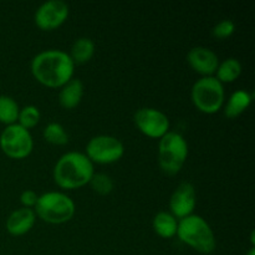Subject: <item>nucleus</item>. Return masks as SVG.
<instances>
[{"mask_svg":"<svg viewBox=\"0 0 255 255\" xmlns=\"http://www.w3.org/2000/svg\"><path fill=\"white\" fill-rule=\"evenodd\" d=\"M30 70L37 82L50 89H60L74 77L75 64L67 52L50 49L35 55Z\"/></svg>","mask_w":255,"mask_h":255,"instance_id":"f257e3e1","label":"nucleus"},{"mask_svg":"<svg viewBox=\"0 0 255 255\" xmlns=\"http://www.w3.org/2000/svg\"><path fill=\"white\" fill-rule=\"evenodd\" d=\"M95 174L94 163L81 152H67L55 163L52 176L62 189H79L90 183Z\"/></svg>","mask_w":255,"mask_h":255,"instance_id":"f03ea898","label":"nucleus"},{"mask_svg":"<svg viewBox=\"0 0 255 255\" xmlns=\"http://www.w3.org/2000/svg\"><path fill=\"white\" fill-rule=\"evenodd\" d=\"M177 237L182 243L201 254H211L216 251L217 239L208 222L201 216L191 214L178 221Z\"/></svg>","mask_w":255,"mask_h":255,"instance_id":"7ed1b4c3","label":"nucleus"},{"mask_svg":"<svg viewBox=\"0 0 255 255\" xmlns=\"http://www.w3.org/2000/svg\"><path fill=\"white\" fill-rule=\"evenodd\" d=\"M36 217L50 224H64L76 212L74 201L62 192H46L39 196L34 207Z\"/></svg>","mask_w":255,"mask_h":255,"instance_id":"20e7f679","label":"nucleus"},{"mask_svg":"<svg viewBox=\"0 0 255 255\" xmlns=\"http://www.w3.org/2000/svg\"><path fill=\"white\" fill-rule=\"evenodd\" d=\"M188 157V143L181 133L169 131L159 138L158 164L168 176L179 173Z\"/></svg>","mask_w":255,"mask_h":255,"instance_id":"39448f33","label":"nucleus"},{"mask_svg":"<svg viewBox=\"0 0 255 255\" xmlns=\"http://www.w3.org/2000/svg\"><path fill=\"white\" fill-rule=\"evenodd\" d=\"M191 99L198 111L206 115L217 114L226 102L224 85L214 76L201 77L192 86Z\"/></svg>","mask_w":255,"mask_h":255,"instance_id":"423d86ee","label":"nucleus"},{"mask_svg":"<svg viewBox=\"0 0 255 255\" xmlns=\"http://www.w3.org/2000/svg\"><path fill=\"white\" fill-rule=\"evenodd\" d=\"M0 148L9 158H26L34 148L31 133L19 124L6 126L0 134Z\"/></svg>","mask_w":255,"mask_h":255,"instance_id":"0eeeda50","label":"nucleus"},{"mask_svg":"<svg viewBox=\"0 0 255 255\" xmlns=\"http://www.w3.org/2000/svg\"><path fill=\"white\" fill-rule=\"evenodd\" d=\"M85 154L92 163H116L124 157L125 146L116 137L110 134H99L87 142Z\"/></svg>","mask_w":255,"mask_h":255,"instance_id":"6e6552de","label":"nucleus"},{"mask_svg":"<svg viewBox=\"0 0 255 255\" xmlns=\"http://www.w3.org/2000/svg\"><path fill=\"white\" fill-rule=\"evenodd\" d=\"M134 125L141 133L149 138H162L169 132V120L164 112L153 107H142L133 116Z\"/></svg>","mask_w":255,"mask_h":255,"instance_id":"1a4fd4ad","label":"nucleus"},{"mask_svg":"<svg viewBox=\"0 0 255 255\" xmlns=\"http://www.w3.org/2000/svg\"><path fill=\"white\" fill-rule=\"evenodd\" d=\"M69 5L62 0H49L40 5L34 15V21L39 29L51 31L61 26L69 17Z\"/></svg>","mask_w":255,"mask_h":255,"instance_id":"9d476101","label":"nucleus"},{"mask_svg":"<svg viewBox=\"0 0 255 255\" xmlns=\"http://www.w3.org/2000/svg\"><path fill=\"white\" fill-rule=\"evenodd\" d=\"M197 204L196 188L189 182L179 184L169 198V213L177 219H183L193 214Z\"/></svg>","mask_w":255,"mask_h":255,"instance_id":"9b49d317","label":"nucleus"},{"mask_svg":"<svg viewBox=\"0 0 255 255\" xmlns=\"http://www.w3.org/2000/svg\"><path fill=\"white\" fill-rule=\"evenodd\" d=\"M188 65L202 77L214 76L219 65V59L213 50L204 46H196L187 54Z\"/></svg>","mask_w":255,"mask_h":255,"instance_id":"f8f14e48","label":"nucleus"},{"mask_svg":"<svg viewBox=\"0 0 255 255\" xmlns=\"http://www.w3.org/2000/svg\"><path fill=\"white\" fill-rule=\"evenodd\" d=\"M35 222H36V214L34 209L21 207L7 217L5 227L9 234L14 237H21L31 231Z\"/></svg>","mask_w":255,"mask_h":255,"instance_id":"ddd939ff","label":"nucleus"},{"mask_svg":"<svg viewBox=\"0 0 255 255\" xmlns=\"http://www.w3.org/2000/svg\"><path fill=\"white\" fill-rule=\"evenodd\" d=\"M84 84L80 79L72 77L69 82L60 87L59 104L62 109L72 110L76 109L84 97Z\"/></svg>","mask_w":255,"mask_h":255,"instance_id":"4468645a","label":"nucleus"},{"mask_svg":"<svg viewBox=\"0 0 255 255\" xmlns=\"http://www.w3.org/2000/svg\"><path fill=\"white\" fill-rule=\"evenodd\" d=\"M252 99L253 96L246 90H238V91L233 92L228 101L224 102L226 104L224 105V115L227 119L233 120L244 114L251 106Z\"/></svg>","mask_w":255,"mask_h":255,"instance_id":"2eb2a0df","label":"nucleus"},{"mask_svg":"<svg viewBox=\"0 0 255 255\" xmlns=\"http://www.w3.org/2000/svg\"><path fill=\"white\" fill-rule=\"evenodd\" d=\"M153 231L158 237L163 239H171L177 236L178 219L169 212H158L152 221Z\"/></svg>","mask_w":255,"mask_h":255,"instance_id":"dca6fc26","label":"nucleus"},{"mask_svg":"<svg viewBox=\"0 0 255 255\" xmlns=\"http://www.w3.org/2000/svg\"><path fill=\"white\" fill-rule=\"evenodd\" d=\"M96 46L90 37H79L71 46L69 56L75 65H84L94 57Z\"/></svg>","mask_w":255,"mask_h":255,"instance_id":"f3484780","label":"nucleus"},{"mask_svg":"<svg viewBox=\"0 0 255 255\" xmlns=\"http://www.w3.org/2000/svg\"><path fill=\"white\" fill-rule=\"evenodd\" d=\"M242 74V64L236 57H228L223 62H219L216 71V79L222 84H232Z\"/></svg>","mask_w":255,"mask_h":255,"instance_id":"a211bd4d","label":"nucleus"},{"mask_svg":"<svg viewBox=\"0 0 255 255\" xmlns=\"http://www.w3.org/2000/svg\"><path fill=\"white\" fill-rule=\"evenodd\" d=\"M20 107L12 97L0 95V124L5 126L17 124Z\"/></svg>","mask_w":255,"mask_h":255,"instance_id":"6ab92c4d","label":"nucleus"},{"mask_svg":"<svg viewBox=\"0 0 255 255\" xmlns=\"http://www.w3.org/2000/svg\"><path fill=\"white\" fill-rule=\"evenodd\" d=\"M42 136L46 142L54 146H65L69 142V134L59 122H50L42 131Z\"/></svg>","mask_w":255,"mask_h":255,"instance_id":"aec40b11","label":"nucleus"},{"mask_svg":"<svg viewBox=\"0 0 255 255\" xmlns=\"http://www.w3.org/2000/svg\"><path fill=\"white\" fill-rule=\"evenodd\" d=\"M40 119H41V115H40L39 109L36 106H25L22 109H20L19 117H17V124L21 127L26 129H31L34 127H36V125L39 124Z\"/></svg>","mask_w":255,"mask_h":255,"instance_id":"412c9836","label":"nucleus"},{"mask_svg":"<svg viewBox=\"0 0 255 255\" xmlns=\"http://www.w3.org/2000/svg\"><path fill=\"white\" fill-rule=\"evenodd\" d=\"M90 186L100 196H107L114 191V181L110 176L105 173H95L90 181Z\"/></svg>","mask_w":255,"mask_h":255,"instance_id":"4be33fe9","label":"nucleus"},{"mask_svg":"<svg viewBox=\"0 0 255 255\" xmlns=\"http://www.w3.org/2000/svg\"><path fill=\"white\" fill-rule=\"evenodd\" d=\"M234 31H236V24H234L233 20L224 19L214 25L213 29H212V35L217 39L224 40L231 37L234 34Z\"/></svg>","mask_w":255,"mask_h":255,"instance_id":"5701e85b","label":"nucleus"},{"mask_svg":"<svg viewBox=\"0 0 255 255\" xmlns=\"http://www.w3.org/2000/svg\"><path fill=\"white\" fill-rule=\"evenodd\" d=\"M37 199H39V194L35 191H32V189H26V191H24L20 194V202H21L24 208L34 209Z\"/></svg>","mask_w":255,"mask_h":255,"instance_id":"b1692460","label":"nucleus"},{"mask_svg":"<svg viewBox=\"0 0 255 255\" xmlns=\"http://www.w3.org/2000/svg\"><path fill=\"white\" fill-rule=\"evenodd\" d=\"M246 255H255V248H254V247H252V248L248 251V253H247Z\"/></svg>","mask_w":255,"mask_h":255,"instance_id":"393cba45","label":"nucleus"}]
</instances>
